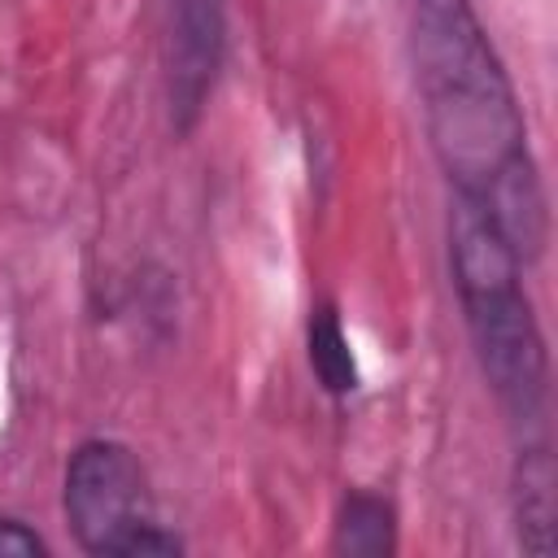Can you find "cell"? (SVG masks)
Listing matches in <instances>:
<instances>
[{"mask_svg": "<svg viewBox=\"0 0 558 558\" xmlns=\"http://www.w3.org/2000/svg\"><path fill=\"white\" fill-rule=\"evenodd\" d=\"M410 70L453 196L480 205L523 266L536 262L549 244V201L523 105L471 0H410Z\"/></svg>", "mask_w": 558, "mask_h": 558, "instance_id": "obj_1", "label": "cell"}, {"mask_svg": "<svg viewBox=\"0 0 558 558\" xmlns=\"http://www.w3.org/2000/svg\"><path fill=\"white\" fill-rule=\"evenodd\" d=\"M310 366L331 397H349L357 388L353 344H349V331H344L336 305H318L310 318Z\"/></svg>", "mask_w": 558, "mask_h": 558, "instance_id": "obj_7", "label": "cell"}, {"mask_svg": "<svg viewBox=\"0 0 558 558\" xmlns=\"http://www.w3.org/2000/svg\"><path fill=\"white\" fill-rule=\"evenodd\" d=\"M558 475H554V453L541 436H523L510 471V514H514V536L523 554H554V523H558Z\"/></svg>", "mask_w": 558, "mask_h": 558, "instance_id": "obj_5", "label": "cell"}, {"mask_svg": "<svg viewBox=\"0 0 558 558\" xmlns=\"http://www.w3.org/2000/svg\"><path fill=\"white\" fill-rule=\"evenodd\" d=\"M61 510L74 541L100 558H166L183 549V541L157 523L144 462L109 436H92L70 453Z\"/></svg>", "mask_w": 558, "mask_h": 558, "instance_id": "obj_3", "label": "cell"}, {"mask_svg": "<svg viewBox=\"0 0 558 558\" xmlns=\"http://www.w3.org/2000/svg\"><path fill=\"white\" fill-rule=\"evenodd\" d=\"M48 554V541L22 519H0V558H35Z\"/></svg>", "mask_w": 558, "mask_h": 558, "instance_id": "obj_8", "label": "cell"}, {"mask_svg": "<svg viewBox=\"0 0 558 558\" xmlns=\"http://www.w3.org/2000/svg\"><path fill=\"white\" fill-rule=\"evenodd\" d=\"M331 549L336 554H362V558H384L397 549V510L388 497L349 488L336 506L331 523Z\"/></svg>", "mask_w": 558, "mask_h": 558, "instance_id": "obj_6", "label": "cell"}, {"mask_svg": "<svg viewBox=\"0 0 558 558\" xmlns=\"http://www.w3.org/2000/svg\"><path fill=\"white\" fill-rule=\"evenodd\" d=\"M445 235L475 366L506 418L523 432H536L549 397V353L523 288V262L501 227L462 196L449 201Z\"/></svg>", "mask_w": 558, "mask_h": 558, "instance_id": "obj_2", "label": "cell"}, {"mask_svg": "<svg viewBox=\"0 0 558 558\" xmlns=\"http://www.w3.org/2000/svg\"><path fill=\"white\" fill-rule=\"evenodd\" d=\"M166 9V109L174 135H192L218 87L227 52V0H161Z\"/></svg>", "mask_w": 558, "mask_h": 558, "instance_id": "obj_4", "label": "cell"}]
</instances>
